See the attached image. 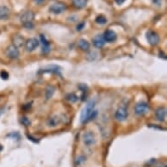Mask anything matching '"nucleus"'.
Masks as SVG:
<instances>
[{
    "label": "nucleus",
    "instance_id": "obj_1",
    "mask_svg": "<svg viewBox=\"0 0 167 167\" xmlns=\"http://www.w3.org/2000/svg\"><path fill=\"white\" fill-rule=\"evenodd\" d=\"M96 105L95 100H90L87 103V105L84 107L82 111L80 113V121L81 124H86L87 122L94 120L97 117V110L95 109Z\"/></svg>",
    "mask_w": 167,
    "mask_h": 167
},
{
    "label": "nucleus",
    "instance_id": "obj_25",
    "mask_svg": "<svg viewBox=\"0 0 167 167\" xmlns=\"http://www.w3.org/2000/svg\"><path fill=\"white\" fill-rule=\"evenodd\" d=\"M84 27H85V22H81V23H80L79 25H77V28H76V29H77L78 31H80V30H82Z\"/></svg>",
    "mask_w": 167,
    "mask_h": 167
},
{
    "label": "nucleus",
    "instance_id": "obj_14",
    "mask_svg": "<svg viewBox=\"0 0 167 167\" xmlns=\"http://www.w3.org/2000/svg\"><path fill=\"white\" fill-rule=\"evenodd\" d=\"M93 44L96 48H102L105 45V40L103 39V36L102 34H97L95 37H94Z\"/></svg>",
    "mask_w": 167,
    "mask_h": 167
},
{
    "label": "nucleus",
    "instance_id": "obj_6",
    "mask_svg": "<svg viewBox=\"0 0 167 167\" xmlns=\"http://www.w3.org/2000/svg\"><path fill=\"white\" fill-rule=\"evenodd\" d=\"M82 142L87 147H90V146L95 145V143H96V138H95V134L92 131H86V132H84L83 135H82Z\"/></svg>",
    "mask_w": 167,
    "mask_h": 167
},
{
    "label": "nucleus",
    "instance_id": "obj_15",
    "mask_svg": "<svg viewBox=\"0 0 167 167\" xmlns=\"http://www.w3.org/2000/svg\"><path fill=\"white\" fill-rule=\"evenodd\" d=\"M11 15L10 9L6 6H0V20L7 19Z\"/></svg>",
    "mask_w": 167,
    "mask_h": 167
},
{
    "label": "nucleus",
    "instance_id": "obj_17",
    "mask_svg": "<svg viewBox=\"0 0 167 167\" xmlns=\"http://www.w3.org/2000/svg\"><path fill=\"white\" fill-rule=\"evenodd\" d=\"M25 40H24V38L22 37L21 35H19V34H16L14 37H13V45L17 47V48H19V47H21L23 45H24V42Z\"/></svg>",
    "mask_w": 167,
    "mask_h": 167
},
{
    "label": "nucleus",
    "instance_id": "obj_23",
    "mask_svg": "<svg viewBox=\"0 0 167 167\" xmlns=\"http://www.w3.org/2000/svg\"><path fill=\"white\" fill-rule=\"evenodd\" d=\"M67 19H68V21H70V22H76L78 20V17L76 15H72V16H69Z\"/></svg>",
    "mask_w": 167,
    "mask_h": 167
},
{
    "label": "nucleus",
    "instance_id": "obj_28",
    "mask_svg": "<svg viewBox=\"0 0 167 167\" xmlns=\"http://www.w3.org/2000/svg\"><path fill=\"white\" fill-rule=\"evenodd\" d=\"M34 2L37 5H42V4H44L46 2V0H34Z\"/></svg>",
    "mask_w": 167,
    "mask_h": 167
},
{
    "label": "nucleus",
    "instance_id": "obj_27",
    "mask_svg": "<svg viewBox=\"0 0 167 167\" xmlns=\"http://www.w3.org/2000/svg\"><path fill=\"white\" fill-rule=\"evenodd\" d=\"M84 159H85V158H84V157H82V156L79 157V158H77V160H79V161H77V165H80L81 162H83V161H84Z\"/></svg>",
    "mask_w": 167,
    "mask_h": 167
},
{
    "label": "nucleus",
    "instance_id": "obj_30",
    "mask_svg": "<svg viewBox=\"0 0 167 167\" xmlns=\"http://www.w3.org/2000/svg\"><path fill=\"white\" fill-rule=\"evenodd\" d=\"M2 149H3V147H2V145H0V150H2Z\"/></svg>",
    "mask_w": 167,
    "mask_h": 167
},
{
    "label": "nucleus",
    "instance_id": "obj_8",
    "mask_svg": "<svg viewBox=\"0 0 167 167\" xmlns=\"http://www.w3.org/2000/svg\"><path fill=\"white\" fill-rule=\"evenodd\" d=\"M5 54L6 55L12 59V60H15V59H18L19 56V48H17L14 45H11L7 47L6 51H5Z\"/></svg>",
    "mask_w": 167,
    "mask_h": 167
},
{
    "label": "nucleus",
    "instance_id": "obj_5",
    "mask_svg": "<svg viewBox=\"0 0 167 167\" xmlns=\"http://www.w3.org/2000/svg\"><path fill=\"white\" fill-rule=\"evenodd\" d=\"M66 10H67V5L64 4L63 2H60V1H57L55 3H54L49 7L50 13L55 14V15H59L63 12H65Z\"/></svg>",
    "mask_w": 167,
    "mask_h": 167
},
{
    "label": "nucleus",
    "instance_id": "obj_20",
    "mask_svg": "<svg viewBox=\"0 0 167 167\" xmlns=\"http://www.w3.org/2000/svg\"><path fill=\"white\" fill-rule=\"evenodd\" d=\"M66 100L68 101L69 102H71V103H74V102H77V100H78V96L74 93H69L66 95Z\"/></svg>",
    "mask_w": 167,
    "mask_h": 167
},
{
    "label": "nucleus",
    "instance_id": "obj_12",
    "mask_svg": "<svg viewBox=\"0 0 167 167\" xmlns=\"http://www.w3.org/2000/svg\"><path fill=\"white\" fill-rule=\"evenodd\" d=\"M39 39L41 41V44H42V53L45 54H47L50 52V41L46 39V37L44 35V34H40L39 35Z\"/></svg>",
    "mask_w": 167,
    "mask_h": 167
},
{
    "label": "nucleus",
    "instance_id": "obj_18",
    "mask_svg": "<svg viewBox=\"0 0 167 167\" xmlns=\"http://www.w3.org/2000/svg\"><path fill=\"white\" fill-rule=\"evenodd\" d=\"M78 46L80 50L84 51V52H87L90 49V44L88 41H87L86 39H81L78 41Z\"/></svg>",
    "mask_w": 167,
    "mask_h": 167
},
{
    "label": "nucleus",
    "instance_id": "obj_2",
    "mask_svg": "<svg viewBox=\"0 0 167 167\" xmlns=\"http://www.w3.org/2000/svg\"><path fill=\"white\" fill-rule=\"evenodd\" d=\"M34 18H35L34 13L31 11H26L25 13H22V15L20 17V21L26 29H33Z\"/></svg>",
    "mask_w": 167,
    "mask_h": 167
},
{
    "label": "nucleus",
    "instance_id": "obj_13",
    "mask_svg": "<svg viewBox=\"0 0 167 167\" xmlns=\"http://www.w3.org/2000/svg\"><path fill=\"white\" fill-rule=\"evenodd\" d=\"M155 116L157 120H158L159 122H164L166 118V109L165 107H160L157 109L155 112Z\"/></svg>",
    "mask_w": 167,
    "mask_h": 167
},
{
    "label": "nucleus",
    "instance_id": "obj_4",
    "mask_svg": "<svg viewBox=\"0 0 167 167\" xmlns=\"http://www.w3.org/2000/svg\"><path fill=\"white\" fill-rule=\"evenodd\" d=\"M149 110H150V106L146 102H139L136 103L135 105V108H134L135 114L139 117L144 116L145 114L148 113Z\"/></svg>",
    "mask_w": 167,
    "mask_h": 167
},
{
    "label": "nucleus",
    "instance_id": "obj_29",
    "mask_svg": "<svg viewBox=\"0 0 167 167\" xmlns=\"http://www.w3.org/2000/svg\"><path fill=\"white\" fill-rule=\"evenodd\" d=\"M115 2L117 3V5L121 6V5H123L124 2H125V0H115Z\"/></svg>",
    "mask_w": 167,
    "mask_h": 167
},
{
    "label": "nucleus",
    "instance_id": "obj_16",
    "mask_svg": "<svg viewBox=\"0 0 167 167\" xmlns=\"http://www.w3.org/2000/svg\"><path fill=\"white\" fill-rule=\"evenodd\" d=\"M72 5L74 8L80 10L87 6V0H72Z\"/></svg>",
    "mask_w": 167,
    "mask_h": 167
},
{
    "label": "nucleus",
    "instance_id": "obj_22",
    "mask_svg": "<svg viewBox=\"0 0 167 167\" xmlns=\"http://www.w3.org/2000/svg\"><path fill=\"white\" fill-rule=\"evenodd\" d=\"M20 122H21V124H23V125H25V126H29L30 124H31V122H30V120L28 119L27 117H21L20 119Z\"/></svg>",
    "mask_w": 167,
    "mask_h": 167
},
{
    "label": "nucleus",
    "instance_id": "obj_9",
    "mask_svg": "<svg viewBox=\"0 0 167 167\" xmlns=\"http://www.w3.org/2000/svg\"><path fill=\"white\" fill-rule=\"evenodd\" d=\"M39 41L36 38L28 39L25 42V50L27 52H33L39 46Z\"/></svg>",
    "mask_w": 167,
    "mask_h": 167
},
{
    "label": "nucleus",
    "instance_id": "obj_10",
    "mask_svg": "<svg viewBox=\"0 0 167 167\" xmlns=\"http://www.w3.org/2000/svg\"><path fill=\"white\" fill-rule=\"evenodd\" d=\"M63 122H64V119H63L62 116L54 115V116H53V117L48 118V120L46 122V124H47V126L54 128V127H56V126H58V125L62 124Z\"/></svg>",
    "mask_w": 167,
    "mask_h": 167
},
{
    "label": "nucleus",
    "instance_id": "obj_19",
    "mask_svg": "<svg viewBox=\"0 0 167 167\" xmlns=\"http://www.w3.org/2000/svg\"><path fill=\"white\" fill-rule=\"evenodd\" d=\"M55 92V87L53 86H48L45 90V96L46 99H51Z\"/></svg>",
    "mask_w": 167,
    "mask_h": 167
},
{
    "label": "nucleus",
    "instance_id": "obj_11",
    "mask_svg": "<svg viewBox=\"0 0 167 167\" xmlns=\"http://www.w3.org/2000/svg\"><path fill=\"white\" fill-rule=\"evenodd\" d=\"M102 36H103V39H104L105 42H109V43H112V42L116 41L117 39V33L113 30H110V29L106 30Z\"/></svg>",
    "mask_w": 167,
    "mask_h": 167
},
{
    "label": "nucleus",
    "instance_id": "obj_7",
    "mask_svg": "<svg viewBox=\"0 0 167 167\" xmlns=\"http://www.w3.org/2000/svg\"><path fill=\"white\" fill-rule=\"evenodd\" d=\"M146 39H147L150 45H151V46H157L158 44L159 43V41H160L159 35L156 32L152 31V30H150V31L147 32Z\"/></svg>",
    "mask_w": 167,
    "mask_h": 167
},
{
    "label": "nucleus",
    "instance_id": "obj_24",
    "mask_svg": "<svg viewBox=\"0 0 167 167\" xmlns=\"http://www.w3.org/2000/svg\"><path fill=\"white\" fill-rule=\"evenodd\" d=\"M0 76H1V78H3L4 80H6V79H8V77H9V74H8V73H6V71H2V72L0 73Z\"/></svg>",
    "mask_w": 167,
    "mask_h": 167
},
{
    "label": "nucleus",
    "instance_id": "obj_3",
    "mask_svg": "<svg viewBox=\"0 0 167 167\" xmlns=\"http://www.w3.org/2000/svg\"><path fill=\"white\" fill-rule=\"evenodd\" d=\"M129 112H128V107L126 104H121L118 107V109L115 114V118L118 122H124L128 117Z\"/></svg>",
    "mask_w": 167,
    "mask_h": 167
},
{
    "label": "nucleus",
    "instance_id": "obj_21",
    "mask_svg": "<svg viewBox=\"0 0 167 167\" xmlns=\"http://www.w3.org/2000/svg\"><path fill=\"white\" fill-rule=\"evenodd\" d=\"M95 22L99 25H105L106 23L108 22V19L105 16L103 15H99L95 18Z\"/></svg>",
    "mask_w": 167,
    "mask_h": 167
},
{
    "label": "nucleus",
    "instance_id": "obj_26",
    "mask_svg": "<svg viewBox=\"0 0 167 167\" xmlns=\"http://www.w3.org/2000/svg\"><path fill=\"white\" fill-rule=\"evenodd\" d=\"M152 2H153V4L156 5L157 6H160L161 5H162L163 0H152Z\"/></svg>",
    "mask_w": 167,
    "mask_h": 167
}]
</instances>
